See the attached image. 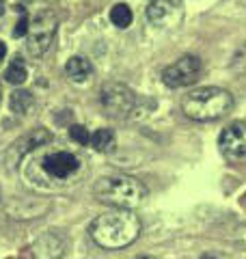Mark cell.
<instances>
[{
  "instance_id": "obj_1",
  "label": "cell",
  "mask_w": 246,
  "mask_h": 259,
  "mask_svg": "<svg viewBox=\"0 0 246 259\" xmlns=\"http://www.w3.org/2000/svg\"><path fill=\"white\" fill-rule=\"evenodd\" d=\"M141 233V221L132 214V209H117L95 218L91 225V238L104 248H123L130 246Z\"/></svg>"
},
{
  "instance_id": "obj_2",
  "label": "cell",
  "mask_w": 246,
  "mask_h": 259,
  "mask_svg": "<svg viewBox=\"0 0 246 259\" xmlns=\"http://www.w3.org/2000/svg\"><path fill=\"white\" fill-rule=\"evenodd\" d=\"M233 108V95L218 87H203L184 97L182 112L192 121H216Z\"/></svg>"
},
{
  "instance_id": "obj_3",
  "label": "cell",
  "mask_w": 246,
  "mask_h": 259,
  "mask_svg": "<svg viewBox=\"0 0 246 259\" xmlns=\"http://www.w3.org/2000/svg\"><path fill=\"white\" fill-rule=\"evenodd\" d=\"M95 197L106 205H112L117 209H134L147 199V188L128 175H110L102 177L95 184Z\"/></svg>"
},
{
  "instance_id": "obj_4",
  "label": "cell",
  "mask_w": 246,
  "mask_h": 259,
  "mask_svg": "<svg viewBox=\"0 0 246 259\" xmlns=\"http://www.w3.org/2000/svg\"><path fill=\"white\" fill-rule=\"evenodd\" d=\"M199 76H201V59L186 54L162 71V82L171 89H179V87L194 84Z\"/></svg>"
},
{
  "instance_id": "obj_5",
  "label": "cell",
  "mask_w": 246,
  "mask_h": 259,
  "mask_svg": "<svg viewBox=\"0 0 246 259\" xmlns=\"http://www.w3.org/2000/svg\"><path fill=\"white\" fill-rule=\"evenodd\" d=\"M100 102L104 110L112 117H126L130 110L134 108V93L128 87H123L119 82H108L104 84L100 93Z\"/></svg>"
},
{
  "instance_id": "obj_6",
  "label": "cell",
  "mask_w": 246,
  "mask_h": 259,
  "mask_svg": "<svg viewBox=\"0 0 246 259\" xmlns=\"http://www.w3.org/2000/svg\"><path fill=\"white\" fill-rule=\"evenodd\" d=\"M56 35V18L52 13H39L28 26V50L32 54H44Z\"/></svg>"
},
{
  "instance_id": "obj_7",
  "label": "cell",
  "mask_w": 246,
  "mask_h": 259,
  "mask_svg": "<svg viewBox=\"0 0 246 259\" xmlns=\"http://www.w3.org/2000/svg\"><path fill=\"white\" fill-rule=\"evenodd\" d=\"M220 149L229 158H244L246 156V125L235 121L227 125L220 134Z\"/></svg>"
},
{
  "instance_id": "obj_8",
  "label": "cell",
  "mask_w": 246,
  "mask_h": 259,
  "mask_svg": "<svg viewBox=\"0 0 246 259\" xmlns=\"http://www.w3.org/2000/svg\"><path fill=\"white\" fill-rule=\"evenodd\" d=\"M147 18L153 24H158V26H173L179 20V9L171 0H153V3L147 7Z\"/></svg>"
},
{
  "instance_id": "obj_9",
  "label": "cell",
  "mask_w": 246,
  "mask_h": 259,
  "mask_svg": "<svg viewBox=\"0 0 246 259\" xmlns=\"http://www.w3.org/2000/svg\"><path fill=\"white\" fill-rule=\"evenodd\" d=\"M44 168L52 177H67L69 173H73L78 168V160L71 156V153H50V156L44 158Z\"/></svg>"
},
{
  "instance_id": "obj_10",
  "label": "cell",
  "mask_w": 246,
  "mask_h": 259,
  "mask_svg": "<svg viewBox=\"0 0 246 259\" xmlns=\"http://www.w3.org/2000/svg\"><path fill=\"white\" fill-rule=\"evenodd\" d=\"M65 71H67V76L71 80H76V82H85V80L91 76V63H89L85 56H71V59L67 61V67H65Z\"/></svg>"
},
{
  "instance_id": "obj_11",
  "label": "cell",
  "mask_w": 246,
  "mask_h": 259,
  "mask_svg": "<svg viewBox=\"0 0 246 259\" xmlns=\"http://www.w3.org/2000/svg\"><path fill=\"white\" fill-rule=\"evenodd\" d=\"M134 20V13L132 9H130L128 5H114L112 9H110V22L114 24V26H119V28H128L130 24H132Z\"/></svg>"
},
{
  "instance_id": "obj_12",
  "label": "cell",
  "mask_w": 246,
  "mask_h": 259,
  "mask_svg": "<svg viewBox=\"0 0 246 259\" xmlns=\"http://www.w3.org/2000/svg\"><path fill=\"white\" fill-rule=\"evenodd\" d=\"M89 145H93V149H97V151H108L114 145V132L108 127L97 130V132L91 136V143Z\"/></svg>"
},
{
  "instance_id": "obj_13",
  "label": "cell",
  "mask_w": 246,
  "mask_h": 259,
  "mask_svg": "<svg viewBox=\"0 0 246 259\" xmlns=\"http://www.w3.org/2000/svg\"><path fill=\"white\" fill-rule=\"evenodd\" d=\"M26 78H28V71H26V67L20 63V61H13L9 67L5 69V80L9 84H22V82H26Z\"/></svg>"
},
{
  "instance_id": "obj_14",
  "label": "cell",
  "mask_w": 246,
  "mask_h": 259,
  "mask_svg": "<svg viewBox=\"0 0 246 259\" xmlns=\"http://www.w3.org/2000/svg\"><path fill=\"white\" fill-rule=\"evenodd\" d=\"M9 106L13 112H18V115H24L26 110H30L32 106V95L28 91H15L9 100Z\"/></svg>"
},
{
  "instance_id": "obj_15",
  "label": "cell",
  "mask_w": 246,
  "mask_h": 259,
  "mask_svg": "<svg viewBox=\"0 0 246 259\" xmlns=\"http://www.w3.org/2000/svg\"><path fill=\"white\" fill-rule=\"evenodd\" d=\"M69 136H71V141H76L78 145H89L91 143V134H89V130L85 125H71Z\"/></svg>"
},
{
  "instance_id": "obj_16",
  "label": "cell",
  "mask_w": 246,
  "mask_h": 259,
  "mask_svg": "<svg viewBox=\"0 0 246 259\" xmlns=\"http://www.w3.org/2000/svg\"><path fill=\"white\" fill-rule=\"evenodd\" d=\"M28 26H30V22L26 18H20L18 24H15V30H13V35L15 37H24L28 32Z\"/></svg>"
},
{
  "instance_id": "obj_17",
  "label": "cell",
  "mask_w": 246,
  "mask_h": 259,
  "mask_svg": "<svg viewBox=\"0 0 246 259\" xmlns=\"http://www.w3.org/2000/svg\"><path fill=\"white\" fill-rule=\"evenodd\" d=\"M5 54H7V46H5L3 41H0V61L5 59Z\"/></svg>"
},
{
  "instance_id": "obj_18",
  "label": "cell",
  "mask_w": 246,
  "mask_h": 259,
  "mask_svg": "<svg viewBox=\"0 0 246 259\" xmlns=\"http://www.w3.org/2000/svg\"><path fill=\"white\" fill-rule=\"evenodd\" d=\"M7 11V5H5V0H0V15H5Z\"/></svg>"
},
{
  "instance_id": "obj_19",
  "label": "cell",
  "mask_w": 246,
  "mask_h": 259,
  "mask_svg": "<svg viewBox=\"0 0 246 259\" xmlns=\"http://www.w3.org/2000/svg\"><path fill=\"white\" fill-rule=\"evenodd\" d=\"M138 259H153V257H138Z\"/></svg>"
}]
</instances>
